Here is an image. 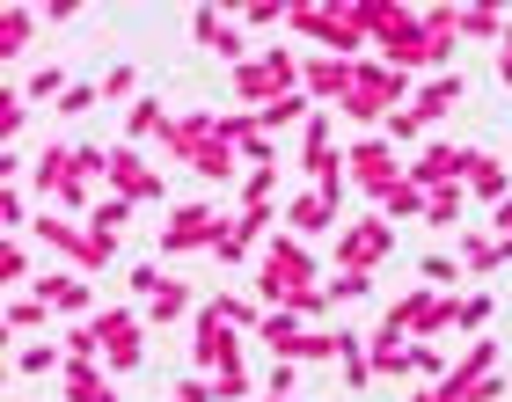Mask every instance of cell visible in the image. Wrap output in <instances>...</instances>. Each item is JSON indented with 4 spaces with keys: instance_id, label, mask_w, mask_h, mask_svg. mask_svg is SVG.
Masks as SVG:
<instances>
[{
    "instance_id": "obj_14",
    "label": "cell",
    "mask_w": 512,
    "mask_h": 402,
    "mask_svg": "<svg viewBox=\"0 0 512 402\" xmlns=\"http://www.w3.org/2000/svg\"><path fill=\"white\" fill-rule=\"evenodd\" d=\"M330 227H344V198H330V191H293L286 198V234L315 242V234H330Z\"/></svg>"
},
{
    "instance_id": "obj_23",
    "label": "cell",
    "mask_w": 512,
    "mask_h": 402,
    "mask_svg": "<svg viewBox=\"0 0 512 402\" xmlns=\"http://www.w3.org/2000/svg\"><path fill=\"white\" fill-rule=\"evenodd\" d=\"M59 395L66 402H118V373H110V366H66Z\"/></svg>"
},
{
    "instance_id": "obj_36",
    "label": "cell",
    "mask_w": 512,
    "mask_h": 402,
    "mask_svg": "<svg viewBox=\"0 0 512 402\" xmlns=\"http://www.w3.org/2000/svg\"><path fill=\"white\" fill-rule=\"evenodd\" d=\"M461 278H469V271H461V256H425V264H417V286H432V293H454Z\"/></svg>"
},
{
    "instance_id": "obj_39",
    "label": "cell",
    "mask_w": 512,
    "mask_h": 402,
    "mask_svg": "<svg viewBox=\"0 0 512 402\" xmlns=\"http://www.w3.org/2000/svg\"><path fill=\"white\" fill-rule=\"evenodd\" d=\"M461 212H469V191H432L425 198V227H461Z\"/></svg>"
},
{
    "instance_id": "obj_30",
    "label": "cell",
    "mask_w": 512,
    "mask_h": 402,
    "mask_svg": "<svg viewBox=\"0 0 512 402\" xmlns=\"http://www.w3.org/2000/svg\"><path fill=\"white\" fill-rule=\"evenodd\" d=\"M512 30V15L505 8H461V37H476V44H505Z\"/></svg>"
},
{
    "instance_id": "obj_50",
    "label": "cell",
    "mask_w": 512,
    "mask_h": 402,
    "mask_svg": "<svg viewBox=\"0 0 512 402\" xmlns=\"http://www.w3.org/2000/svg\"><path fill=\"white\" fill-rule=\"evenodd\" d=\"M169 402H213V381H205V373H198V381H176Z\"/></svg>"
},
{
    "instance_id": "obj_32",
    "label": "cell",
    "mask_w": 512,
    "mask_h": 402,
    "mask_svg": "<svg viewBox=\"0 0 512 402\" xmlns=\"http://www.w3.org/2000/svg\"><path fill=\"white\" fill-rule=\"evenodd\" d=\"M22 125H30V103H22V88L8 81V88H0V147H8V154H15Z\"/></svg>"
},
{
    "instance_id": "obj_27",
    "label": "cell",
    "mask_w": 512,
    "mask_h": 402,
    "mask_svg": "<svg viewBox=\"0 0 512 402\" xmlns=\"http://www.w3.org/2000/svg\"><path fill=\"white\" fill-rule=\"evenodd\" d=\"M169 103H161V96H139L132 110H125V147H139V139H161V132H169Z\"/></svg>"
},
{
    "instance_id": "obj_5",
    "label": "cell",
    "mask_w": 512,
    "mask_h": 402,
    "mask_svg": "<svg viewBox=\"0 0 512 402\" xmlns=\"http://www.w3.org/2000/svg\"><path fill=\"white\" fill-rule=\"evenodd\" d=\"M322 286L315 278V249L300 242V234H271L264 256H256V300L264 307H293V293Z\"/></svg>"
},
{
    "instance_id": "obj_40",
    "label": "cell",
    "mask_w": 512,
    "mask_h": 402,
    "mask_svg": "<svg viewBox=\"0 0 512 402\" xmlns=\"http://www.w3.org/2000/svg\"><path fill=\"white\" fill-rule=\"evenodd\" d=\"M22 227H37L30 198H22V183H0V234H22Z\"/></svg>"
},
{
    "instance_id": "obj_35",
    "label": "cell",
    "mask_w": 512,
    "mask_h": 402,
    "mask_svg": "<svg viewBox=\"0 0 512 402\" xmlns=\"http://www.w3.org/2000/svg\"><path fill=\"white\" fill-rule=\"evenodd\" d=\"M381 139H388V147H395V154H403V147H425V139H432V132H425V117H417V110H395V117H388V125H381Z\"/></svg>"
},
{
    "instance_id": "obj_49",
    "label": "cell",
    "mask_w": 512,
    "mask_h": 402,
    "mask_svg": "<svg viewBox=\"0 0 512 402\" xmlns=\"http://www.w3.org/2000/svg\"><path fill=\"white\" fill-rule=\"evenodd\" d=\"M125 286H132V293H139V300H154V293H161V286H169V278H161V271H154V264H139V271H125Z\"/></svg>"
},
{
    "instance_id": "obj_47",
    "label": "cell",
    "mask_w": 512,
    "mask_h": 402,
    "mask_svg": "<svg viewBox=\"0 0 512 402\" xmlns=\"http://www.w3.org/2000/svg\"><path fill=\"white\" fill-rule=\"evenodd\" d=\"M96 103H103V88L96 81H74V88H66V103H59V117H88Z\"/></svg>"
},
{
    "instance_id": "obj_16",
    "label": "cell",
    "mask_w": 512,
    "mask_h": 402,
    "mask_svg": "<svg viewBox=\"0 0 512 402\" xmlns=\"http://www.w3.org/2000/svg\"><path fill=\"white\" fill-rule=\"evenodd\" d=\"M30 234H37V242L52 249V256H74L81 271H103V256H96V242H88V227H74V220H52V212H44V220H37Z\"/></svg>"
},
{
    "instance_id": "obj_29",
    "label": "cell",
    "mask_w": 512,
    "mask_h": 402,
    "mask_svg": "<svg viewBox=\"0 0 512 402\" xmlns=\"http://www.w3.org/2000/svg\"><path fill=\"white\" fill-rule=\"evenodd\" d=\"M366 359H374V381L381 373H410V344L395 337V329H374V337H366Z\"/></svg>"
},
{
    "instance_id": "obj_19",
    "label": "cell",
    "mask_w": 512,
    "mask_h": 402,
    "mask_svg": "<svg viewBox=\"0 0 512 402\" xmlns=\"http://www.w3.org/2000/svg\"><path fill=\"white\" fill-rule=\"evenodd\" d=\"M37 300L52 307V315H66V322H88V315H96V293H88V278H66V271L37 278Z\"/></svg>"
},
{
    "instance_id": "obj_20",
    "label": "cell",
    "mask_w": 512,
    "mask_h": 402,
    "mask_svg": "<svg viewBox=\"0 0 512 402\" xmlns=\"http://www.w3.org/2000/svg\"><path fill=\"white\" fill-rule=\"evenodd\" d=\"M454 103H469V74H432V81H417V103H410V110L425 117V132H432Z\"/></svg>"
},
{
    "instance_id": "obj_17",
    "label": "cell",
    "mask_w": 512,
    "mask_h": 402,
    "mask_svg": "<svg viewBox=\"0 0 512 402\" xmlns=\"http://www.w3.org/2000/svg\"><path fill=\"white\" fill-rule=\"evenodd\" d=\"M352 66H359V59H330V52H315L308 66H300V88H308L315 103H344V96H352Z\"/></svg>"
},
{
    "instance_id": "obj_18",
    "label": "cell",
    "mask_w": 512,
    "mask_h": 402,
    "mask_svg": "<svg viewBox=\"0 0 512 402\" xmlns=\"http://www.w3.org/2000/svg\"><path fill=\"white\" fill-rule=\"evenodd\" d=\"M256 337L271 344V359H278V366H300V351H308V337H315V329L300 322L293 307H271V315H264V329H256Z\"/></svg>"
},
{
    "instance_id": "obj_34",
    "label": "cell",
    "mask_w": 512,
    "mask_h": 402,
    "mask_svg": "<svg viewBox=\"0 0 512 402\" xmlns=\"http://www.w3.org/2000/svg\"><path fill=\"white\" fill-rule=\"evenodd\" d=\"M374 212H381V220H425V191H417V183L403 176V183H395V191H388Z\"/></svg>"
},
{
    "instance_id": "obj_41",
    "label": "cell",
    "mask_w": 512,
    "mask_h": 402,
    "mask_svg": "<svg viewBox=\"0 0 512 402\" xmlns=\"http://www.w3.org/2000/svg\"><path fill=\"white\" fill-rule=\"evenodd\" d=\"M22 278H30V242L8 234V242H0V286H22Z\"/></svg>"
},
{
    "instance_id": "obj_33",
    "label": "cell",
    "mask_w": 512,
    "mask_h": 402,
    "mask_svg": "<svg viewBox=\"0 0 512 402\" xmlns=\"http://www.w3.org/2000/svg\"><path fill=\"white\" fill-rule=\"evenodd\" d=\"M66 88H74V81H66L59 66H37V74L22 81V103H52V110H59V103H66Z\"/></svg>"
},
{
    "instance_id": "obj_11",
    "label": "cell",
    "mask_w": 512,
    "mask_h": 402,
    "mask_svg": "<svg viewBox=\"0 0 512 402\" xmlns=\"http://www.w3.org/2000/svg\"><path fill=\"white\" fill-rule=\"evenodd\" d=\"M469 161H476V147H454V139H425V147L410 154V183L417 191H469Z\"/></svg>"
},
{
    "instance_id": "obj_6",
    "label": "cell",
    "mask_w": 512,
    "mask_h": 402,
    "mask_svg": "<svg viewBox=\"0 0 512 402\" xmlns=\"http://www.w3.org/2000/svg\"><path fill=\"white\" fill-rule=\"evenodd\" d=\"M88 329H96L103 366L118 373V381H125V373H139V359H147V315H139V307H96Z\"/></svg>"
},
{
    "instance_id": "obj_24",
    "label": "cell",
    "mask_w": 512,
    "mask_h": 402,
    "mask_svg": "<svg viewBox=\"0 0 512 402\" xmlns=\"http://www.w3.org/2000/svg\"><path fill=\"white\" fill-rule=\"evenodd\" d=\"M469 198H483V205H505L512 198V169L498 154H483L476 147V161H469Z\"/></svg>"
},
{
    "instance_id": "obj_13",
    "label": "cell",
    "mask_w": 512,
    "mask_h": 402,
    "mask_svg": "<svg viewBox=\"0 0 512 402\" xmlns=\"http://www.w3.org/2000/svg\"><path fill=\"white\" fill-rule=\"evenodd\" d=\"M213 132H220V110H176V117H169V132H161L154 147H161V161H169V169H191L198 147H205Z\"/></svg>"
},
{
    "instance_id": "obj_38",
    "label": "cell",
    "mask_w": 512,
    "mask_h": 402,
    "mask_svg": "<svg viewBox=\"0 0 512 402\" xmlns=\"http://www.w3.org/2000/svg\"><path fill=\"white\" fill-rule=\"evenodd\" d=\"M52 322V307H44L37 293H22V300H8V337H30V329H44Z\"/></svg>"
},
{
    "instance_id": "obj_52",
    "label": "cell",
    "mask_w": 512,
    "mask_h": 402,
    "mask_svg": "<svg viewBox=\"0 0 512 402\" xmlns=\"http://www.w3.org/2000/svg\"><path fill=\"white\" fill-rule=\"evenodd\" d=\"M498 81L512 88V30H505V44H498Z\"/></svg>"
},
{
    "instance_id": "obj_25",
    "label": "cell",
    "mask_w": 512,
    "mask_h": 402,
    "mask_svg": "<svg viewBox=\"0 0 512 402\" xmlns=\"http://www.w3.org/2000/svg\"><path fill=\"white\" fill-rule=\"evenodd\" d=\"M37 8H22V0H15V8H0V59H22V52H30V44H37Z\"/></svg>"
},
{
    "instance_id": "obj_45",
    "label": "cell",
    "mask_w": 512,
    "mask_h": 402,
    "mask_svg": "<svg viewBox=\"0 0 512 402\" xmlns=\"http://www.w3.org/2000/svg\"><path fill=\"white\" fill-rule=\"evenodd\" d=\"M249 395V366H220L213 373V402H242Z\"/></svg>"
},
{
    "instance_id": "obj_21",
    "label": "cell",
    "mask_w": 512,
    "mask_h": 402,
    "mask_svg": "<svg viewBox=\"0 0 512 402\" xmlns=\"http://www.w3.org/2000/svg\"><path fill=\"white\" fill-rule=\"evenodd\" d=\"M125 220H132V205H125V198H96V212H88V220H81L103 264H110V256H118V242H125Z\"/></svg>"
},
{
    "instance_id": "obj_15",
    "label": "cell",
    "mask_w": 512,
    "mask_h": 402,
    "mask_svg": "<svg viewBox=\"0 0 512 402\" xmlns=\"http://www.w3.org/2000/svg\"><path fill=\"white\" fill-rule=\"evenodd\" d=\"M191 37H198L213 59H227V74L242 66V22H235V15H220V8H191Z\"/></svg>"
},
{
    "instance_id": "obj_1",
    "label": "cell",
    "mask_w": 512,
    "mask_h": 402,
    "mask_svg": "<svg viewBox=\"0 0 512 402\" xmlns=\"http://www.w3.org/2000/svg\"><path fill=\"white\" fill-rule=\"evenodd\" d=\"M366 8V30H374V52L395 66V74H454V52L447 44H432V30H425V15L417 8H403V0H359Z\"/></svg>"
},
{
    "instance_id": "obj_3",
    "label": "cell",
    "mask_w": 512,
    "mask_h": 402,
    "mask_svg": "<svg viewBox=\"0 0 512 402\" xmlns=\"http://www.w3.org/2000/svg\"><path fill=\"white\" fill-rule=\"evenodd\" d=\"M410 103H417L410 74H395L388 59H359V66H352V96H344L337 110L352 117V125H374V132H381L388 117H395V110H410Z\"/></svg>"
},
{
    "instance_id": "obj_44",
    "label": "cell",
    "mask_w": 512,
    "mask_h": 402,
    "mask_svg": "<svg viewBox=\"0 0 512 402\" xmlns=\"http://www.w3.org/2000/svg\"><path fill=\"white\" fill-rule=\"evenodd\" d=\"M330 307H337V300H330V286H308V293H293V315L308 322V329H322V315H330Z\"/></svg>"
},
{
    "instance_id": "obj_31",
    "label": "cell",
    "mask_w": 512,
    "mask_h": 402,
    "mask_svg": "<svg viewBox=\"0 0 512 402\" xmlns=\"http://www.w3.org/2000/svg\"><path fill=\"white\" fill-rule=\"evenodd\" d=\"M491 315H498V300H491V293H454V329L483 337V329H491Z\"/></svg>"
},
{
    "instance_id": "obj_7",
    "label": "cell",
    "mask_w": 512,
    "mask_h": 402,
    "mask_svg": "<svg viewBox=\"0 0 512 402\" xmlns=\"http://www.w3.org/2000/svg\"><path fill=\"white\" fill-rule=\"evenodd\" d=\"M344 176H352V191H366V198L381 205V198L395 191V183L410 176V161L395 154L381 132H366V139H352V147H344Z\"/></svg>"
},
{
    "instance_id": "obj_12",
    "label": "cell",
    "mask_w": 512,
    "mask_h": 402,
    "mask_svg": "<svg viewBox=\"0 0 512 402\" xmlns=\"http://www.w3.org/2000/svg\"><path fill=\"white\" fill-rule=\"evenodd\" d=\"M110 198H125V205H161V198H169V176H161L139 147H110Z\"/></svg>"
},
{
    "instance_id": "obj_8",
    "label": "cell",
    "mask_w": 512,
    "mask_h": 402,
    "mask_svg": "<svg viewBox=\"0 0 512 402\" xmlns=\"http://www.w3.org/2000/svg\"><path fill=\"white\" fill-rule=\"evenodd\" d=\"M191 359H198L205 381H213L220 366H242V337H235L227 300H198V315H191Z\"/></svg>"
},
{
    "instance_id": "obj_48",
    "label": "cell",
    "mask_w": 512,
    "mask_h": 402,
    "mask_svg": "<svg viewBox=\"0 0 512 402\" xmlns=\"http://www.w3.org/2000/svg\"><path fill=\"white\" fill-rule=\"evenodd\" d=\"M286 15H293V8H278V0H256V8H242L235 22H249V30H278Z\"/></svg>"
},
{
    "instance_id": "obj_26",
    "label": "cell",
    "mask_w": 512,
    "mask_h": 402,
    "mask_svg": "<svg viewBox=\"0 0 512 402\" xmlns=\"http://www.w3.org/2000/svg\"><path fill=\"white\" fill-rule=\"evenodd\" d=\"M139 315H147V329H169V322H183V315H198V300H191V286H183V278H169V286L139 307Z\"/></svg>"
},
{
    "instance_id": "obj_42",
    "label": "cell",
    "mask_w": 512,
    "mask_h": 402,
    "mask_svg": "<svg viewBox=\"0 0 512 402\" xmlns=\"http://www.w3.org/2000/svg\"><path fill=\"white\" fill-rule=\"evenodd\" d=\"M256 205H278V169H249L242 176V212H256Z\"/></svg>"
},
{
    "instance_id": "obj_4",
    "label": "cell",
    "mask_w": 512,
    "mask_h": 402,
    "mask_svg": "<svg viewBox=\"0 0 512 402\" xmlns=\"http://www.w3.org/2000/svg\"><path fill=\"white\" fill-rule=\"evenodd\" d=\"M300 66H308V59H293L286 44H264L256 59H242L235 74H227V96H235L242 110H271V103L300 96Z\"/></svg>"
},
{
    "instance_id": "obj_37",
    "label": "cell",
    "mask_w": 512,
    "mask_h": 402,
    "mask_svg": "<svg viewBox=\"0 0 512 402\" xmlns=\"http://www.w3.org/2000/svg\"><path fill=\"white\" fill-rule=\"evenodd\" d=\"M410 373H417V381H425V388H439V381H447V373H454V359H447V351H439V344H410Z\"/></svg>"
},
{
    "instance_id": "obj_22",
    "label": "cell",
    "mask_w": 512,
    "mask_h": 402,
    "mask_svg": "<svg viewBox=\"0 0 512 402\" xmlns=\"http://www.w3.org/2000/svg\"><path fill=\"white\" fill-rule=\"evenodd\" d=\"M498 264H512V249L498 242V234H491V227H461V271H469V278H491Z\"/></svg>"
},
{
    "instance_id": "obj_9",
    "label": "cell",
    "mask_w": 512,
    "mask_h": 402,
    "mask_svg": "<svg viewBox=\"0 0 512 402\" xmlns=\"http://www.w3.org/2000/svg\"><path fill=\"white\" fill-rule=\"evenodd\" d=\"M388 249H395V220H381V212H366V220H344V227H337V271L374 278V271L388 264Z\"/></svg>"
},
{
    "instance_id": "obj_43",
    "label": "cell",
    "mask_w": 512,
    "mask_h": 402,
    "mask_svg": "<svg viewBox=\"0 0 512 402\" xmlns=\"http://www.w3.org/2000/svg\"><path fill=\"white\" fill-rule=\"evenodd\" d=\"M96 88H103V103H125V110L139 103V74H132V66H110V74H103Z\"/></svg>"
},
{
    "instance_id": "obj_51",
    "label": "cell",
    "mask_w": 512,
    "mask_h": 402,
    "mask_svg": "<svg viewBox=\"0 0 512 402\" xmlns=\"http://www.w3.org/2000/svg\"><path fill=\"white\" fill-rule=\"evenodd\" d=\"M491 234H498V242L512 249V198H505V205H491Z\"/></svg>"
},
{
    "instance_id": "obj_10",
    "label": "cell",
    "mask_w": 512,
    "mask_h": 402,
    "mask_svg": "<svg viewBox=\"0 0 512 402\" xmlns=\"http://www.w3.org/2000/svg\"><path fill=\"white\" fill-rule=\"evenodd\" d=\"M220 227H227V212H213L205 198H191V205H169V220H161V256H213V242H220Z\"/></svg>"
},
{
    "instance_id": "obj_46",
    "label": "cell",
    "mask_w": 512,
    "mask_h": 402,
    "mask_svg": "<svg viewBox=\"0 0 512 402\" xmlns=\"http://www.w3.org/2000/svg\"><path fill=\"white\" fill-rule=\"evenodd\" d=\"M322 286H330V300L344 307V300H366V293H374V278H359V271H337V278H322Z\"/></svg>"
},
{
    "instance_id": "obj_2",
    "label": "cell",
    "mask_w": 512,
    "mask_h": 402,
    "mask_svg": "<svg viewBox=\"0 0 512 402\" xmlns=\"http://www.w3.org/2000/svg\"><path fill=\"white\" fill-rule=\"evenodd\" d=\"M30 176H37L44 205L81 212V220H88V212H96V183H110V147H88V139H81V147H44Z\"/></svg>"
},
{
    "instance_id": "obj_28",
    "label": "cell",
    "mask_w": 512,
    "mask_h": 402,
    "mask_svg": "<svg viewBox=\"0 0 512 402\" xmlns=\"http://www.w3.org/2000/svg\"><path fill=\"white\" fill-rule=\"evenodd\" d=\"M15 373H22V381H59V373H66V344H22L15 351Z\"/></svg>"
}]
</instances>
